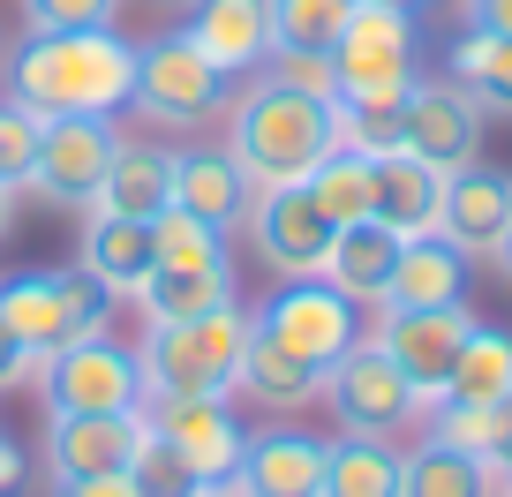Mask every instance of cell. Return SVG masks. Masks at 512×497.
Masks as SVG:
<instances>
[{"label": "cell", "instance_id": "cell-38", "mask_svg": "<svg viewBox=\"0 0 512 497\" xmlns=\"http://www.w3.org/2000/svg\"><path fill=\"white\" fill-rule=\"evenodd\" d=\"M121 0H23L31 31H113Z\"/></svg>", "mask_w": 512, "mask_h": 497}, {"label": "cell", "instance_id": "cell-5", "mask_svg": "<svg viewBox=\"0 0 512 497\" xmlns=\"http://www.w3.org/2000/svg\"><path fill=\"white\" fill-rule=\"evenodd\" d=\"M38 392H46V415H136L144 407V362H136V347L98 332V339L46 354Z\"/></svg>", "mask_w": 512, "mask_h": 497}, {"label": "cell", "instance_id": "cell-39", "mask_svg": "<svg viewBox=\"0 0 512 497\" xmlns=\"http://www.w3.org/2000/svg\"><path fill=\"white\" fill-rule=\"evenodd\" d=\"M31 159H38V113L0 98V189H23V181H31Z\"/></svg>", "mask_w": 512, "mask_h": 497}, {"label": "cell", "instance_id": "cell-43", "mask_svg": "<svg viewBox=\"0 0 512 497\" xmlns=\"http://www.w3.org/2000/svg\"><path fill=\"white\" fill-rule=\"evenodd\" d=\"M16 490H23V445L0 430V497H16Z\"/></svg>", "mask_w": 512, "mask_h": 497}, {"label": "cell", "instance_id": "cell-19", "mask_svg": "<svg viewBox=\"0 0 512 497\" xmlns=\"http://www.w3.org/2000/svg\"><path fill=\"white\" fill-rule=\"evenodd\" d=\"M151 219H113V211H83V264L76 272L91 287H106L113 302H136L151 279Z\"/></svg>", "mask_w": 512, "mask_h": 497}, {"label": "cell", "instance_id": "cell-2", "mask_svg": "<svg viewBox=\"0 0 512 497\" xmlns=\"http://www.w3.org/2000/svg\"><path fill=\"white\" fill-rule=\"evenodd\" d=\"M332 144H339V98H302L279 83H249L226 121V159L249 174V189L309 181Z\"/></svg>", "mask_w": 512, "mask_h": 497}, {"label": "cell", "instance_id": "cell-26", "mask_svg": "<svg viewBox=\"0 0 512 497\" xmlns=\"http://www.w3.org/2000/svg\"><path fill=\"white\" fill-rule=\"evenodd\" d=\"M234 392H249L256 407H272V415H294V407H309L324 392V377L302 362V354H287L279 339H264L249 324V347H241V385Z\"/></svg>", "mask_w": 512, "mask_h": 497}, {"label": "cell", "instance_id": "cell-32", "mask_svg": "<svg viewBox=\"0 0 512 497\" xmlns=\"http://www.w3.org/2000/svg\"><path fill=\"white\" fill-rule=\"evenodd\" d=\"M407 91H415V83H407ZM407 91L339 98V144H347V151H369V159L400 151V144H407Z\"/></svg>", "mask_w": 512, "mask_h": 497}, {"label": "cell", "instance_id": "cell-15", "mask_svg": "<svg viewBox=\"0 0 512 497\" xmlns=\"http://www.w3.org/2000/svg\"><path fill=\"white\" fill-rule=\"evenodd\" d=\"M400 151L430 159L437 174H460V166L482 151V106L452 76H415V91H407V144Z\"/></svg>", "mask_w": 512, "mask_h": 497}, {"label": "cell", "instance_id": "cell-31", "mask_svg": "<svg viewBox=\"0 0 512 497\" xmlns=\"http://www.w3.org/2000/svg\"><path fill=\"white\" fill-rule=\"evenodd\" d=\"M234 302V264H211V272H151L136 309L151 324H181V317H211V309Z\"/></svg>", "mask_w": 512, "mask_h": 497}, {"label": "cell", "instance_id": "cell-37", "mask_svg": "<svg viewBox=\"0 0 512 497\" xmlns=\"http://www.w3.org/2000/svg\"><path fill=\"white\" fill-rule=\"evenodd\" d=\"M256 68H264V83H279V91H302V98H339L332 53H287V46H272Z\"/></svg>", "mask_w": 512, "mask_h": 497}, {"label": "cell", "instance_id": "cell-42", "mask_svg": "<svg viewBox=\"0 0 512 497\" xmlns=\"http://www.w3.org/2000/svg\"><path fill=\"white\" fill-rule=\"evenodd\" d=\"M467 23H475V31L512 38V0H467Z\"/></svg>", "mask_w": 512, "mask_h": 497}, {"label": "cell", "instance_id": "cell-18", "mask_svg": "<svg viewBox=\"0 0 512 497\" xmlns=\"http://www.w3.org/2000/svg\"><path fill=\"white\" fill-rule=\"evenodd\" d=\"M189 46L226 76H249L272 53V0H196L189 8Z\"/></svg>", "mask_w": 512, "mask_h": 497}, {"label": "cell", "instance_id": "cell-17", "mask_svg": "<svg viewBox=\"0 0 512 497\" xmlns=\"http://www.w3.org/2000/svg\"><path fill=\"white\" fill-rule=\"evenodd\" d=\"M241 497H317L324 490V437L309 430H256L234 467Z\"/></svg>", "mask_w": 512, "mask_h": 497}, {"label": "cell", "instance_id": "cell-8", "mask_svg": "<svg viewBox=\"0 0 512 497\" xmlns=\"http://www.w3.org/2000/svg\"><path fill=\"white\" fill-rule=\"evenodd\" d=\"M121 151V129L113 121H91V113H61V121H38V159L31 181L53 211H91L98 189H106V166Z\"/></svg>", "mask_w": 512, "mask_h": 497}, {"label": "cell", "instance_id": "cell-13", "mask_svg": "<svg viewBox=\"0 0 512 497\" xmlns=\"http://www.w3.org/2000/svg\"><path fill=\"white\" fill-rule=\"evenodd\" d=\"M437 234L460 249L467 264H497L512 234V174L467 159L460 174H445V211H437Z\"/></svg>", "mask_w": 512, "mask_h": 497}, {"label": "cell", "instance_id": "cell-20", "mask_svg": "<svg viewBox=\"0 0 512 497\" xmlns=\"http://www.w3.org/2000/svg\"><path fill=\"white\" fill-rule=\"evenodd\" d=\"M249 174H241L226 151H174V211L204 219L211 234H234L249 219Z\"/></svg>", "mask_w": 512, "mask_h": 497}, {"label": "cell", "instance_id": "cell-41", "mask_svg": "<svg viewBox=\"0 0 512 497\" xmlns=\"http://www.w3.org/2000/svg\"><path fill=\"white\" fill-rule=\"evenodd\" d=\"M53 497H144L128 475H83V482H61Z\"/></svg>", "mask_w": 512, "mask_h": 497}, {"label": "cell", "instance_id": "cell-4", "mask_svg": "<svg viewBox=\"0 0 512 497\" xmlns=\"http://www.w3.org/2000/svg\"><path fill=\"white\" fill-rule=\"evenodd\" d=\"M0 324L23 339L31 362L76 347V339H98L113 324V294L91 287L68 264H38V272H8L0 279Z\"/></svg>", "mask_w": 512, "mask_h": 497}, {"label": "cell", "instance_id": "cell-21", "mask_svg": "<svg viewBox=\"0 0 512 497\" xmlns=\"http://www.w3.org/2000/svg\"><path fill=\"white\" fill-rule=\"evenodd\" d=\"M392 264H400V234L377 219H354L332 234V257H324V287H339L354 309H384V287H392Z\"/></svg>", "mask_w": 512, "mask_h": 497}, {"label": "cell", "instance_id": "cell-34", "mask_svg": "<svg viewBox=\"0 0 512 497\" xmlns=\"http://www.w3.org/2000/svg\"><path fill=\"white\" fill-rule=\"evenodd\" d=\"M354 0H272V46L287 53H332Z\"/></svg>", "mask_w": 512, "mask_h": 497}, {"label": "cell", "instance_id": "cell-7", "mask_svg": "<svg viewBox=\"0 0 512 497\" xmlns=\"http://www.w3.org/2000/svg\"><path fill=\"white\" fill-rule=\"evenodd\" d=\"M324 400H332L339 430H354V437H400V430H415V422L430 415L422 392L400 377V362H392L377 339H354V347L324 369Z\"/></svg>", "mask_w": 512, "mask_h": 497}, {"label": "cell", "instance_id": "cell-28", "mask_svg": "<svg viewBox=\"0 0 512 497\" xmlns=\"http://www.w3.org/2000/svg\"><path fill=\"white\" fill-rule=\"evenodd\" d=\"M445 76L460 83L482 113H512V38L467 23V31L452 38V53H445Z\"/></svg>", "mask_w": 512, "mask_h": 497}, {"label": "cell", "instance_id": "cell-48", "mask_svg": "<svg viewBox=\"0 0 512 497\" xmlns=\"http://www.w3.org/2000/svg\"><path fill=\"white\" fill-rule=\"evenodd\" d=\"M497 264H505V272H512V234H505V257H497Z\"/></svg>", "mask_w": 512, "mask_h": 497}, {"label": "cell", "instance_id": "cell-44", "mask_svg": "<svg viewBox=\"0 0 512 497\" xmlns=\"http://www.w3.org/2000/svg\"><path fill=\"white\" fill-rule=\"evenodd\" d=\"M8 226H16V189H0V241H8Z\"/></svg>", "mask_w": 512, "mask_h": 497}, {"label": "cell", "instance_id": "cell-14", "mask_svg": "<svg viewBox=\"0 0 512 497\" xmlns=\"http://www.w3.org/2000/svg\"><path fill=\"white\" fill-rule=\"evenodd\" d=\"M144 422L189 460L196 482H234L241 445H249L234 400H144Z\"/></svg>", "mask_w": 512, "mask_h": 497}, {"label": "cell", "instance_id": "cell-36", "mask_svg": "<svg viewBox=\"0 0 512 497\" xmlns=\"http://www.w3.org/2000/svg\"><path fill=\"white\" fill-rule=\"evenodd\" d=\"M128 482H136L144 497H196V490H204V482L189 475V460H181V452L166 445L151 422H144V445H136V460H128Z\"/></svg>", "mask_w": 512, "mask_h": 497}, {"label": "cell", "instance_id": "cell-35", "mask_svg": "<svg viewBox=\"0 0 512 497\" xmlns=\"http://www.w3.org/2000/svg\"><path fill=\"white\" fill-rule=\"evenodd\" d=\"M422 422H430L437 445L467 452V460H497V445H505V430H512V407H452V400H437Z\"/></svg>", "mask_w": 512, "mask_h": 497}, {"label": "cell", "instance_id": "cell-10", "mask_svg": "<svg viewBox=\"0 0 512 497\" xmlns=\"http://www.w3.org/2000/svg\"><path fill=\"white\" fill-rule=\"evenodd\" d=\"M415 53H422V38H415V16H407V8L354 0L347 31H339V46H332L339 98H362V91H407V83L422 76Z\"/></svg>", "mask_w": 512, "mask_h": 497}, {"label": "cell", "instance_id": "cell-49", "mask_svg": "<svg viewBox=\"0 0 512 497\" xmlns=\"http://www.w3.org/2000/svg\"><path fill=\"white\" fill-rule=\"evenodd\" d=\"M497 497H512V482H505V490H497Z\"/></svg>", "mask_w": 512, "mask_h": 497}, {"label": "cell", "instance_id": "cell-12", "mask_svg": "<svg viewBox=\"0 0 512 497\" xmlns=\"http://www.w3.org/2000/svg\"><path fill=\"white\" fill-rule=\"evenodd\" d=\"M467 332H475V309L445 302V309H384L369 339L400 362V377L422 392V407H437V400H445L452 362H460V347H467Z\"/></svg>", "mask_w": 512, "mask_h": 497}, {"label": "cell", "instance_id": "cell-6", "mask_svg": "<svg viewBox=\"0 0 512 497\" xmlns=\"http://www.w3.org/2000/svg\"><path fill=\"white\" fill-rule=\"evenodd\" d=\"M226 83L234 76L211 68L189 46V31H166V38L136 46V91H128V106L144 113V121H159V129H196L204 113L226 106Z\"/></svg>", "mask_w": 512, "mask_h": 497}, {"label": "cell", "instance_id": "cell-46", "mask_svg": "<svg viewBox=\"0 0 512 497\" xmlns=\"http://www.w3.org/2000/svg\"><path fill=\"white\" fill-rule=\"evenodd\" d=\"M196 497H241V490H234V482H204Z\"/></svg>", "mask_w": 512, "mask_h": 497}, {"label": "cell", "instance_id": "cell-27", "mask_svg": "<svg viewBox=\"0 0 512 497\" xmlns=\"http://www.w3.org/2000/svg\"><path fill=\"white\" fill-rule=\"evenodd\" d=\"M445 400L452 407H512V332L505 324L475 317V332H467L460 362L445 377Z\"/></svg>", "mask_w": 512, "mask_h": 497}, {"label": "cell", "instance_id": "cell-16", "mask_svg": "<svg viewBox=\"0 0 512 497\" xmlns=\"http://www.w3.org/2000/svg\"><path fill=\"white\" fill-rule=\"evenodd\" d=\"M136 445H144V407H136V415H46V467H53V482L128 475Z\"/></svg>", "mask_w": 512, "mask_h": 497}, {"label": "cell", "instance_id": "cell-24", "mask_svg": "<svg viewBox=\"0 0 512 497\" xmlns=\"http://www.w3.org/2000/svg\"><path fill=\"white\" fill-rule=\"evenodd\" d=\"M91 211H113V219H159V211H174V151L128 144L121 136V151L106 166V189H98Z\"/></svg>", "mask_w": 512, "mask_h": 497}, {"label": "cell", "instance_id": "cell-47", "mask_svg": "<svg viewBox=\"0 0 512 497\" xmlns=\"http://www.w3.org/2000/svg\"><path fill=\"white\" fill-rule=\"evenodd\" d=\"M384 8H407V16H415V8H430V0H384Z\"/></svg>", "mask_w": 512, "mask_h": 497}, {"label": "cell", "instance_id": "cell-45", "mask_svg": "<svg viewBox=\"0 0 512 497\" xmlns=\"http://www.w3.org/2000/svg\"><path fill=\"white\" fill-rule=\"evenodd\" d=\"M497 475L512 482V430H505V445H497Z\"/></svg>", "mask_w": 512, "mask_h": 497}, {"label": "cell", "instance_id": "cell-22", "mask_svg": "<svg viewBox=\"0 0 512 497\" xmlns=\"http://www.w3.org/2000/svg\"><path fill=\"white\" fill-rule=\"evenodd\" d=\"M467 279H475V264H467L445 234H415V241H400V264H392L384 309H445V302H467Z\"/></svg>", "mask_w": 512, "mask_h": 497}, {"label": "cell", "instance_id": "cell-30", "mask_svg": "<svg viewBox=\"0 0 512 497\" xmlns=\"http://www.w3.org/2000/svg\"><path fill=\"white\" fill-rule=\"evenodd\" d=\"M309 196H317V211H324L332 226L369 219V211H377V159H369V151L332 144V151L317 159V174H309Z\"/></svg>", "mask_w": 512, "mask_h": 497}, {"label": "cell", "instance_id": "cell-9", "mask_svg": "<svg viewBox=\"0 0 512 497\" xmlns=\"http://www.w3.org/2000/svg\"><path fill=\"white\" fill-rule=\"evenodd\" d=\"M249 324L264 339H279L287 354H302L317 377L362 339V309H354L339 287H324V279H287L279 294H264V309H256Z\"/></svg>", "mask_w": 512, "mask_h": 497}, {"label": "cell", "instance_id": "cell-11", "mask_svg": "<svg viewBox=\"0 0 512 497\" xmlns=\"http://www.w3.org/2000/svg\"><path fill=\"white\" fill-rule=\"evenodd\" d=\"M332 234L339 226L317 211L309 181H279V189L249 196V241H256V257L272 264L279 279H317L324 257H332Z\"/></svg>", "mask_w": 512, "mask_h": 497}, {"label": "cell", "instance_id": "cell-29", "mask_svg": "<svg viewBox=\"0 0 512 497\" xmlns=\"http://www.w3.org/2000/svg\"><path fill=\"white\" fill-rule=\"evenodd\" d=\"M497 490H505L497 460H467V452L437 445V437H422V445L407 452L400 497H497Z\"/></svg>", "mask_w": 512, "mask_h": 497}, {"label": "cell", "instance_id": "cell-23", "mask_svg": "<svg viewBox=\"0 0 512 497\" xmlns=\"http://www.w3.org/2000/svg\"><path fill=\"white\" fill-rule=\"evenodd\" d=\"M437 211H445V174L430 159H415V151H384L377 159V211L369 219L392 226L400 241H415V234H437Z\"/></svg>", "mask_w": 512, "mask_h": 497}, {"label": "cell", "instance_id": "cell-3", "mask_svg": "<svg viewBox=\"0 0 512 497\" xmlns=\"http://www.w3.org/2000/svg\"><path fill=\"white\" fill-rule=\"evenodd\" d=\"M241 347H249L241 302L211 309V317L151 324L144 347H136V362H144V400H234Z\"/></svg>", "mask_w": 512, "mask_h": 497}, {"label": "cell", "instance_id": "cell-25", "mask_svg": "<svg viewBox=\"0 0 512 497\" xmlns=\"http://www.w3.org/2000/svg\"><path fill=\"white\" fill-rule=\"evenodd\" d=\"M400 482H407V452L392 437L339 430L324 445V490L317 497H400Z\"/></svg>", "mask_w": 512, "mask_h": 497}, {"label": "cell", "instance_id": "cell-40", "mask_svg": "<svg viewBox=\"0 0 512 497\" xmlns=\"http://www.w3.org/2000/svg\"><path fill=\"white\" fill-rule=\"evenodd\" d=\"M31 377H38V362H31V354H23V339L8 332V324H0V392L31 385Z\"/></svg>", "mask_w": 512, "mask_h": 497}, {"label": "cell", "instance_id": "cell-33", "mask_svg": "<svg viewBox=\"0 0 512 497\" xmlns=\"http://www.w3.org/2000/svg\"><path fill=\"white\" fill-rule=\"evenodd\" d=\"M151 272H211V264H234L226 257V234H211L204 219H189V211H159L151 219Z\"/></svg>", "mask_w": 512, "mask_h": 497}, {"label": "cell", "instance_id": "cell-1", "mask_svg": "<svg viewBox=\"0 0 512 497\" xmlns=\"http://www.w3.org/2000/svg\"><path fill=\"white\" fill-rule=\"evenodd\" d=\"M136 91V46L121 31H31L8 53V106L61 121V113H91L113 121Z\"/></svg>", "mask_w": 512, "mask_h": 497}]
</instances>
